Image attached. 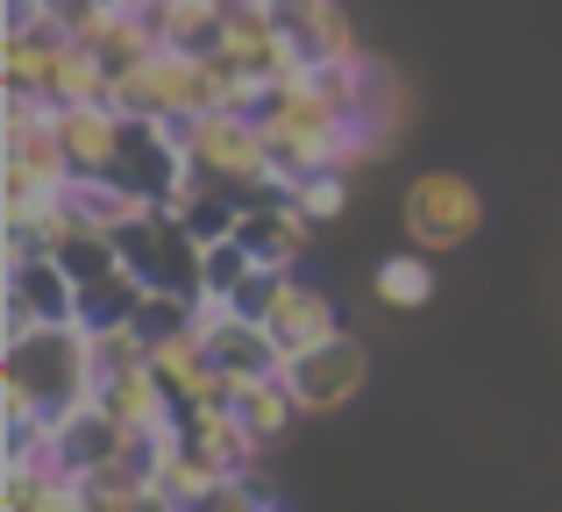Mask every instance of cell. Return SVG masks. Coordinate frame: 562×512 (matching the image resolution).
I'll return each instance as SVG.
<instances>
[{"instance_id": "7a4b0ae2", "label": "cell", "mask_w": 562, "mask_h": 512, "mask_svg": "<svg viewBox=\"0 0 562 512\" xmlns=\"http://www.w3.org/2000/svg\"><path fill=\"white\" fill-rule=\"evenodd\" d=\"M114 250L150 292H200V236L157 200L128 228H114Z\"/></svg>"}, {"instance_id": "cb8c5ba5", "label": "cell", "mask_w": 562, "mask_h": 512, "mask_svg": "<svg viewBox=\"0 0 562 512\" xmlns=\"http://www.w3.org/2000/svg\"><path fill=\"white\" fill-rule=\"evenodd\" d=\"M263 505H278V491L263 485V470H235V477H221V491H214L206 512H263Z\"/></svg>"}, {"instance_id": "ffe728a7", "label": "cell", "mask_w": 562, "mask_h": 512, "mask_svg": "<svg viewBox=\"0 0 562 512\" xmlns=\"http://www.w3.org/2000/svg\"><path fill=\"white\" fill-rule=\"evenodd\" d=\"M143 299H150V285H143L128 263H114L93 285H79V328H122V320L143 314Z\"/></svg>"}, {"instance_id": "7c38bea8", "label": "cell", "mask_w": 562, "mask_h": 512, "mask_svg": "<svg viewBox=\"0 0 562 512\" xmlns=\"http://www.w3.org/2000/svg\"><path fill=\"white\" fill-rule=\"evenodd\" d=\"M93 399L108 406L114 420H122L128 434L136 428H171V420H179V391L165 385V377L150 371V363H128V371H108L93 385Z\"/></svg>"}, {"instance_id": "9a60e30c", "label": "cell", "mask_w": 562, "mask_h": 512, "mask_svg": "<svg viewBox=\"0 0 562 512\" xmlns=\"http://www.w3.org/2000/svg\"><path fill=\"white\" fill-rule=\"evenodd\" d=\"M65 207L79 214V221H93V228H128L143 207H157L150 193H136V185H122L114 171H71V185H65Z\"/></svg>"}, {"instance_id": "3957f363", "label": "cell", "mask_w": 562, "mask_h": 512, "mask_svg": "<svg viewBox=\"0 0 562 512\" xmlns=\"http://www.w3.org/2000/svg\"><path fill=\"white\" fill-rule=\"evenodd\" d=\"M398 221H406V242H420L427 257H449L484 228V200L456 171H420L406 185V200H398Z\"/></svg>"}, {"instance_id": "277c9868", "label": "cell", "mask_w": 562, "mask_h": 512, "mask_svg": "<svg viewBox=\"0 0 562 512\" xmlns=\"http://www.w3.org/2000/svg\"><path fill=\"white\" fill-rule=\"evenodd\" d=\"M0 342L43 328V320H79V277L65 271L57 257H22V263H0Z\"/></svg>"}, {"instance_id": "44dd1931", "label": "cell", "mask_w": 562, "mask_h": 512, "mask_svg": "<svg viewBox=\"0 0 562 512\" xmlns=\"http://www.w3.org/2000/svg\"><path fill=\"white\" fill-rule=\"evenodd\" d=\"M371 292H378V306H392V314H420V306L435 299V263H427L420 242L398 250V257H384L371 271Z\"/></svg>"}, {"instance_id": "e0dca14e", "label": "cell", "mask_w": 562, "mask_h": 512, "mask_svg": "<svg viewBox=\"0 0 562 512\" xmlns=\"http://www.w3.org/2000/svg\"><path fill=\"white\" fill-rule=\"evenodd\" d=\"M108 93H114V71L100 65V50H93V43H79V36L43 65V100H50V107H71V100H108Z\"/></svg>"}, {"instance_id": "52a82bcc", "label": "cell", "mask_w": 562, "mask_h": 512, "mask_svg": "<svg viewBox=\"0 0 562 512\" xmlns=\"http://www.w3.org/2000/svg\"><path fill=\"white\" fill-rule=\"evenodd\" d=\"M271 8V22L285 29V43L306 57V71L328 65V57H349L357 50V29H349L342 0H263Z\"/></svg>"}, {"instance_id": "4fadbf2b", "label": "cell", "mask_w": 562, "mask_h": 512, "mask_svg": "<svg viewBox=\"0 0 562 512\" xmlns=\"http://www.w3.org/2000/svg\"><path fill=\"white\" fill-rule=\"evenodd\" d=\"M128 8L157 29V43L192 50V57H214L221 36H228V8L221 0H128Z\"/></svg>"}, {"instance_id": "30bf717a", "label": "cell", "mask_w": 562, "mask_h": 512, "mask_svg": "<svg viewBox=\"0 0 562 512\" xmlns=\"http://www.w3.org/2000/svg\"><path fill=\"white\" fill-rule=\"evenodd\" d=\"M50 122L71 171H114V157H122V107L114 100H71V107H50Z\"/></svg>"}, {"instance_id": "ac0fdd59", "label": "cell", "mask_w": 562, "mask_h": 512, "mask_svg": "<svg viewBox=\"0 0 562 512\" xmlns=\"http://www.w3.org/2000/svg\"><path fill=\"white\" fill-rule=\"evenodd\" d=\"M79 505L86 512H143V505H157V477L128 456H108L100 470L79 477Z\"/></svg>"}, {"instance_id": "2e32d148", "label": "cell", "mask_w": 562, "mask_h": 512, "mask_svg": "<svg viewBox=\"0 0 562 512\" xmlns=\"http://www.w3.org/2000/svg\"><path fill=\"white\" fill-rule=\"evenodd\" d=\"M228 406H235V413L249 420V434H257L263 448H271V442H285V434H292V420L306 413V406L292 399L285 371H263V377H243V385H235V399H228Z\"/></svg>"}, {"instance_id": "8fae6325", "label": "cell", "mask_w": 562, "mask_h": 512, "mask_svg": "<svg viewBox=\"0 0 562 512\" xmlns=\"http://www.w3.org/2000/svg\"><path fill=\"white\" fill-rule=\"evenodd\" d=\"M179 434H186V448H200L221 477L257 470V456H263V442L249 434V420L235 413V406H186V413H179Z\"/></svg>"}, {"instance_id": "5b68a950", "label": "cell", "mask_w": 562, "mask_h": 512, "mask_svg": "<svg viewBox=\"0 0 562 512\" xmlns=\"http://www.w3.org/2000/svg\"><path fill=\"white\" fill-rule=\"evenodd\" d=\"M363 377H371V356H363L357 334H328V342L285 356V385H292V399H300L306 413H342V406L363 391Z\"/></svg>"}, {"instance_id": "8992f818", "label": "cell", "mask_w": 562, "mask_h": 512, "mask_svg": "<svg viewBox=\"0 0 562 512\" xmlns=\"http://www.w3.org/2000/svg\"><path fill=\"white\" fill-rule=\"evenodd\" d=\"M128 448V428L108 413L100 399H79V406H65L57 413V434H50V463H65L71 477H86V470H100L108 456H122Z\"/></svg>"}, {"instance_id": "7402d4cb", "label": "cell", "mask_w": 562, "mask_h": 512, "mask_svg": "<svg viewBox=\"0 0 562 512\" xmlns=\"http://www.w3.org/2000/svg\"><path fill=\"white\" fill-rule=\"evenodd\" d=\"M249 271H257V257H249L243 236L200 242V292H214V299H235V292L249 285Z\"/></svg>"}, {"instance_id": "6da1fadb", "label": "cell", "mask_w": 562, "mask_h": 512, "mask_svg": "<svg viewBox=\"0 0 562 512\" xmlns=\"http://www.w3.org/2000/svg\"><path fill=\"white\" fill-rule=\"evenodd\" d=\"M0 385L29 391L43 413H65V406L93 399L100 371H93V334L79 320H43V328L0 342Z\"/></svg>"}, {"instance_id": "ba28073f", "label": "cell", "mask_w": 562, "mask_h": 512, "mask_svg": "<svg viewBox=\"0 0 562 512\" xmlns=\"http://www.w3.org/2000/svg\"><path fill=\"white\" fill-rule=\"evenodd\" d=\"M314 214H300L292 207V193H278V200H249L243 207V221H235V236L249 242V257L257 263H278V271H292V263L306 257V242H314Z\"/></svg>"}, {"instance_id": "d6986e66", "label": "cell", "mask_w": 562, "mask_h": 512, "mask_svg": "<svg viewBox=\"0 0 562 512\" xmlns=\"http://www.w3.org/2000/svg\"><path fill=\"white\" fill-rule=\"evenodd\" d=\"M214 491H221V470L200 456V448H186V434H179V448H171L165 470H157V505L165 512H206Z\"/></svg>"}, {"instance_id": "9c48e42d", "label": "cell", "mask_w": 562, "mask_h": 512, "mask_svg": "<svg viewBox=\"0 0 562 512\" xmlns=\"http://www.w3.org/2000/svg\"><path fill=\"white\" fill-rule=\"evenodd\" d=\"M263 328H271L278 356H300V349L342 334V320H335V299H328V292H314L306 277H285V285H278V299L263 306Z\"/></svg>"}, {"instance_id": "603a6c76", "label": "cell", "mask_w": 562, "mask_h": 512, "mask_svg": "<svg viewBox=\"0 0 562 512\" xmlns=\"http://www.w3.org/2000/svg\"><path fill=\"white\" fill-rule=\"evenodd\" d=\"M292 207H300V214H314L321 228H328V221H342V207H349V171H342V164L300 171V179H292Z\"/></svg>"}, {"instance_id": "5bb4252c", "label": "cell", "mask_w": 562, "mask_h": 512, "mask_svg": "<svg viewBox=\"0 0 562 512\" xmlns=\"http://www.w3.org/2000/svg\"><path fill=\"white\" fill-rule=\"evenodd\" d=\"M0 505L8 512H86L79 505V477L65 463L36 456V463H0Z\"/></svg>"}, {"instance_id": "d4e9b609", "label": "cell", "mask_w": 562, "mask_h": 512, "mask_svg": "<svg viewBox=\"0 0 562 512\" xmlns=\"http://www.w3.org/2000/svg\"><path fill=\"white\" fill-rule=\"evenodd\" d=\"M221 8H228V14H235V8H263V0H221Z\"/></svg>"}]
</instances>
